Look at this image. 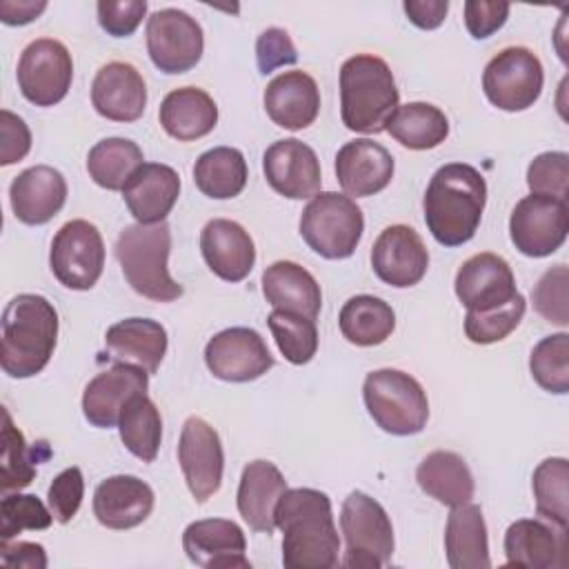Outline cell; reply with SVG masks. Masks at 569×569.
I'll list each match as a JSON object with an SVG mask.
<instances>
[{
	"label": "cell",
	"mask_w": 569,
	"mask_h": 569,
	"mask_svg": "<svg viewBox=\"0 0 569 569\" xmlns=\"http://www.w3.org/2000/svg\"><path fill=\"white\" fill-rule=\"evenodd\" d=\"M273 522L282 531V565L287 569H333L340 565V538L325 491L287 489L276 505Z\"/></svg>",
	"instance_id": "1"
},
{
	"label": "cell",
	"mask_w": 569,
	"mask_h": 569,
	"mask_svg": "<svg viewBox=\"0 0 569 569\" xmlns=\"http://www.w3.org/2000/svg\"><path fill=\"white\" fill-rule=\"evenodd\" d=\"M487 204L482 173L465 162L442 164L429 180L422 209L436 242L460 247L476 236Z\"/></svg>",
	"instance_id": "2"
},
{
	"label": "cell",
	"mask_w": 569,
	"mask_h": 569,
	"mask_svg": "<svg viewBox=\"0 0 569 569\" xmlns=\"http://www.w3.org/2000/svg\"><path fill=\"white\" fill-rule=\"evenodd\" d=\"M0 367L9 378L40 373L58 342V311L38 293H18L2 311Z\"/></svg>",
	"instance_id": "3"
},
{
	"label": "cell",
	"mask_w": 569,
	"mask_h": 569,
	"mask_svg": "<svg viewBox=\"0 0 569 569\" xmlns=\"http://www.w3.org/2000/svg\"><path fill=\"white\" fill-rule=\"evenodd\" d=\"M389 64L373 53H356L340 67V116L349 131L376 136L385 131L387 120L398 109Z\"/></svg>",
	"instance_id": "4"
},
{
	"label": "cell",
	"mask_w": 569,
	"mask_h": 569,
	"mask_svg": "<svg viewBox=\"0 0 569 569\" xmlns=\"http://www.w3.org/2000/svg\"><path fill=\"white\" fill-rule=\"evenodd\" d=\"M171 229L167 222L129 224L116 240V258L129 287L147 300L173 302L184 289L169 273Z\"/></svg>",
	"instance_id": "5"
},
{
	"label": "cell",
	"mask_w": 569,
	"mask_h": 569,
	"mask_svg": "<svg viewBox=\"0 0 569 569\" xmlns=\"http://www.w3.org/2000/svg\"><path fill=\"white\" fill-rule=\"evenodd\" d=\"M362 398L373 422L391 436L420 433L429 420V400L422 385L400 369L367 373Z\"/></svg>",
	"instance_id": "6"
},
{
	"label": "cell",
	"mask_w": 569,
	"mask_h": 569,
	"mask_svg": "<svg viewBox=\"0 0 569 569\" xmlns=\"http://www.w3.org/2000/svg\"><path fill=\"white\" fill-rule=\"evenodd\" d=\"M365 231L362 209L345 193L318 191L300 216V236L327 260L349 258Z\"/></svg>",
	"instance_id": "7"
},
{
	"label": "cell",
	"mask_w": 569,
	"mask_h": 569,
	"mask_svg": "<svg viewBox=\"0 0 569 569\" xmlns=\"http://www.w3.org/2000/svg\"><path fill=\"white\" fill-rule=\"evenodd\" d=\"M347 569H380L393 553V527L385 507L365 491H351L340 509Z\"/></svg>",
	"instance_id": "8"
},
{
	"label": "cell",
	"mask_w": 569,
	"mask_h": 569,
	"mask_svg": "<svg viewBox=\"0 0 569 569\" xmlns=\"http://www.w3.org/2000/svg\"><path fill=\"white\" fill-rule=\"evenodd\" d=\"M542 82V62L527 47H505L482 71V91L502 111L529 109L540 98Z\"/></svg>",
	"instance_id": "9"
},
{
	"label": "cell",
	"mask_w": 569,
	"mask_h": 569,
	"mask_svg": "<svg viewBox=\"0 0 569 569\" xmlns=\"http://www.w3.org/2000/svg\"><path fill=\"white\" fill-rule=\"evenodd\" d=\"M49 267L60 284L73 291H89L104 269V242L89 220L64 222L51 240Z\"/></svg>",
	"instance_id": "10"
},
{
	"label": "cell",
	"mask_w": 569,
	"mask_h": 569,
	"mask_svg": "<svg viewBox=\"0 0 569 569\" xmlns=\"http://www.w3.org/2000/svg\"><path fill=\"white\" fill-rule=\"evenodd\" d=\"M20 93L36 107L58 104L71 87L73 60L69 49L53 38L31 40L18 60Z\"/></svg>",
	"instance_id": "11"
},
{
	"label": "cell",
	"mask_w": 569,
	"mask_h": 569,
	"mask_svg": "<svg viewBox=\"0 0 569 569\" xmlns=\"http://www.w3.org/2000/svg\"><path fill=\"white\" fill-rule=\"evenodd\" d=\"M147 51L156 69L176 76L193 69L204 51V33L182 9H160L147 20Z\"/></svg>",
	"instance_id": "12"
},
{
	"label": "cell",
	"mask_w": 569,
	"mask_h": 569,
	"mask_svg": "<svg viewBox=\"0 0 569 569\" xmlns=\"http://www.w3.org/2000/svg\"><path fill=\"white\" fill-rule=\"evenodd\" d=\"M569 233L567 200L529 193L509 216V236L516 249L529 258L551 256Z\"/></svg>",
	"instance_id": "13"
},
{
	"label": "cell",
	"mask_w": 569,
	"mask_h": 569,
	"mask_svg": "<svg viewBox=\"0 0 569 569\" xmlns=\"http://www.w3.org/2000/svg\"><path fill=\"white\" fill-rule=\"evenodd\" d=\"M178 462L196 502H207L220 489L224 471L222 442L218 431L200 416H191L182 425Z\"/></svg>",
	"instance_id": "14"
},
{
	"label": "cell",
	"mask_w": 569,
	"mask_h": 569,
	"mask_svg": "<svg viewBox=\"0 0 569 569\" xmlns=\"http://www.w3.org/2000/svg\"><path fill=\"white\" fill-rule=\"evenodd\" d=\"M207 369L224 382H251L273 367V356L256 329L229 327L204 347Z\"/></svg>",
	"instance_id": "15"
},
{
	"label": "cell",
	"mask_w": 569,
	"mask_h": 569,
	"mask_svg": "<svg viewBox=\"0 0 569 569\" xmlns=\"http://www.w3.org/2000/svg\"><path fill=\"white\" fill-rule=\"evenodd\" d=\"M453 289L469 313H491L522 296L507 260L489 251L476 253L460 264Z\"/></svg>",
	"instance_id": "16"
},
{
	"label": "cell",
	"mask_w": 569,
	"mask_h": 569,
	"mask_svg": "<svg viewBox=\"0 0 569 569\" xmlns=\"http://www.w3.org/2000/svg\"><path fill=\"white\" fill-rule=\"evenodd\" d=\"M262 171L269 187L291 200L313 198L322 184L316 151L296 138L276 140L267 147L262 156Z\"/></svg>",
	"instance_id": "17"
},
{
	"label": "cell",
	"mask_w": 569,
	"mask_h": 569,
	"mask_svg": "<svg viewBox=\"0 0 569 569\" xmlns=\"http://www.w3.org/2000/svg\"><path fill=\"white\" fill-rule=\"evenodd\" d=\"M373 273L396 289L418 284L429 267V251L416 229L391 224L380 231L371 247Z\"/></svg>",
	"instance_id": "18"
},
{
	"label": "cell",
	"mask_w": 569,
	"mask_h": 569,
	"mask_svg": "<svg viewBox=\"0 0 569 569\" xmlns=\"http://www.w3.org/2000/svg\"><path fill=\"white\" fill-rule=\"evenodd\" d=\"M187 558L202 569H251L244 531L227 518H204L182 531Z\"/></svg>",
	"instance_id": "19"
},
{
	"label": "cell",
	"mask_w": 569,
	"mask_h": 569,
	"mask_svg": "<svg viewBox=\"0 0 569 569\" xmlns=\"http://www.w3.org/2000/svg\"><path fill=\"white\" fill-rule=\"evenodd\" d=\"M507 565L527 569H565L567 529L545 518H522L505 531Z\"/></svg>",
	"instance_id": "20"
},
{
	"label": "cell",
	"mask_w": 569,
	"mask_h": 569,
	"mask_svg": "<svg viewBox=\"0 0 569 569\" xmlns=\"http://www.w3.org/2000/svg\"><path fill=\"white\" fill-rule=\"evenodd\" d=\"M149 373L133 365H113L89 380L82 393V413L89 425L111 429L118 425L122 407L136 396L147 393Z\"/></svg>",
	"instance_id": "21"
},
{
	"label": "cell",
	"mask_w": 569,
	"mask_h": 569,
	"mask_svg": "<svg viewBox=\"0 0 569 569\" xmlns=\"http://www.w3.org/2000/svg\"><path fill=\"white\" fill-rule=\"evenodd\" d=\"M93 109L113 122H136L147 107V84L129 62H107L91 82Z\"/></svg>",
	"instance_id": "22"
},
{
	"label": "cell",
	"mask_w": 569,
	"mask_h": 569,
	"mask_svg": "<svg viewBox=\"0 0 569 569\" xmlns=\"http://www.w3.org/2000/svg\"><path fill=\"white\" fill-rule=\"evenodd\" d=\"M393 156L369 138L345 142L336 153V178L347 196L369 198L393 178Z\"/></svg>",
	"instance_id": "23"
},
{
	"label": "cell",
	"mask_w": 569,
	"mask_h": 569,
	"mask_svg": "<svg viewBox=\"0 0 569 569\" xmlns=\"http://www.w3.org/2000/svg\"><path fill=\"white\" fill-rule=\"evenodd\" d=\"M200 251L207 267L224 282L244 280L256 262V244L236 220L213 218L200 231Z\"/></svg>",
	"instance_id": "24"
},
{
	"label": "cell",
	"mask_w": 569,
	"mask_h": 569,
	"mask_svg": "<svg viewBox=\"0 0 569 569\" xmlns=\"http://www.w3.org/2000/svg\"><path fill=\"white\" fill-rule=\"evenodd\" d=\"M9 200L11 211L20 222L44 224L64 207L67 180L49 164L29 167L11 180Z\"/></svg>",
	"instance_id": "25"
},
{
	"label": "cell",
	"mask_w": 569,
	"mask_h": 569,
	"mask_svg": "<svg viewBox=\"0 0 569 569\" xmlns=\"http://www.w3.org/2000/svg\"><path fill=\"white\" fill-rule=\"evenodd\" d=\"M153 489L136 476H111L93 491V516L107 529H133L153 511Z\"/></svg>",
	"instance_id": "26"
},
{
	"label": "cell",
	"mask_w": 569,
	"mask_h": 569,
	"mask_svg": "<svg viewBox=\"0 0 569 569\" xmlns=\"http://www.w3.org/2000/svg\"><path fill=\"white\" fill-rule=\"evenodd\" d=\"M167 345V329L151 318H124L104 333L107 358L113 365H133L149 376L160 369Z\"/></svg>",
	"instance_id": "27"
},
{
	"label": "cell",
	"mask_w": 569,
	"mask_h": 569,
	"mask_svg": "<svg viewBox=\"0 0 569 569\" xmlns=\"http://www.w3.org/2000/svg\"><path fill=\"white\" fill-rule=\"evenodd\" d=\"M262 102L273 124L300 131L318 118L320 89L307 71H282L267 84Z\"/></svg>",
	"instance_id": "28"
},
{
	"label": "cell",
	"mask_w": 569,
	"mask_h": 569,
	"mask_svg": "<svg viewBox=\"0 0 569 569\" xmlns=\"http://www.w3.org/2000/svg\"><path fill=\"white\" fill-rule=\"evenodd\" d=\"M180 196V176L173 167L144 162L122 187V200L140 224L164 222Z\"/></svg>",
	"instance_id": "29"
},
{
	"label": "cell",
	"mask_w": 569,
	"mask_h": 569,
	"mask_svg": "<svg viewBox=\"0 0 569 569\" xmlns=\"http://www.w3.org/2000/svg\"><path fill=\"white\" fill-rule=\"evenodd\" d=\"M287 491V480L269 460H253L242 469L236 502L242 520L262 533H273V511L280 496Z\"/></svg>",
	"instance_id": "30"
},
{
	"label": "cell",
	"mask_w": 569,
	"mask_h": 569,
	"mask_svg": "<svg viewBox=\"0 0 569 569\" xmlns=\"http://www.w3.org/2000/svg\"><path fill=\"white\" fill-rule=\"evenodd\" d=\"M158 118L167 136L180 142H191L216 129L218 107L204 89L180 87L164 96Z\"/></svg>",
	"instance_id": "31"
},
{
	"label": "cell",
	"mask_w": 569,
	"mask_h": 569,
	"mask_svg": "<svg viewBox=\"0 0 569 569\" xmlns=\"http://www.w3.org/2000/svg\"><path fill=\"white\" fill-rule=\"evenodd\" d=\"M445 553L451 569H487L489 538L482 509L473 502L451 507L445 525Z\"/></svg>",
	"instance_id": "32"
},
{
	"label": "cell",
	"mask_w": 569,
	"mask_h": 569,
	"mask_svg": "<svg viewBox=\"0 0 569 569\" xmlns=\"http://www.w3.org/2000/svg\"><path fill=\"white\" fill-rule=\"evenodd\" d=\"M262 293L273 309L313 318L322 307V291L316 278L291 260H278L262 271Z\"/></svg>",
	"instance_id": "33"
},
{
	"label": "cell",
	"mask_w": 569,
	"mask_h": 569,
	"mask_svg": "<svg viewBox=\"0 0 569 569\" xmlns=\"http://www.w3.org/2000/svg\"><path fill=\"white\" fill-rule=\"evenodd\" d=\"M416 480L427 496L447 507H458L473 498V476L456 451L436 449L427 453L416 469Z\"/></svg>",
	"instance_id": "34"
},
{
	"label": "cell",
	"mask_w": 569,
	"mask_h": 569,
	"mask_svg": "<svg viewBox=\"0 0 569 569\" xmlns=\"http://www.w3.org/2000/svg\"><path fill=\"white\" fill-rule=\"evenodd\" d=\"M338 327L347 342L356 347H376L393 333L396 313L382 298L360 293L342 305Z\"/></svg>",
	"instance_id": "35"
},
{
	"label": "cell",
	"mask_w": 569,
	"mask_h": 569,
	"mask_svg": "<svg viewBox=\"0 0 569 569\" xmlns=\"http://www.w3.org/2000/svg\"><path fill=\"white\" fill-rule=\"evenodd\" d=\"M385 131L407 149L427 151L445 142L449 136V120L436 104L407 102L398 104L387 120Z\"/></svg>",
	"instance_id": "36"
},
{
	"label": "cell",
	"mask_w": 569,
	"mask_h": 569,
	"mask_svg": "<svg viewBox=\"0 0 569 569\" xmlns=\"http://www.w3.org/2000/svg\"><path fill=\"white\" fill-rule=\"evenodd\" d=\"M247 160L236 147H213L193 164L196 187L213 200L236 198L247 184Z\"/></svg>",
	"instance_id": "37"
},
{
	"label": "cell",
	"mask_w": 569,
	"mask_h": 569,
	"mask_svg": "<svg viewBox=\"0 0 569 569\" xmlns=\"http://www.w3.org/2000/svg\"><path fill=\"white\" fill-rule=\"evenodd\" d=\"M142 164V149L129 138H104L96 142L87 156V171L91 180L109 191H122Z\"/></svg>",
	"instance_id": "38"
},
{
	"label": "cell",
	"mask_w": 569,
	"mask_h": 569,
	"mask_svg": "<svg viewBox=\"0 0 569 569\" xmlns=\"http://www.w3.org/2000/svg\"><path fill=\"white\" fill-rule=\"evenodd\" d=\"M118 431L122 445L142 462H153L162 440V418L147 393H136L120 411Z\"/></svg>",
	"instance_id": "39"
},
{
	"label": "cell",
	"mask_w": 569,
	"mask_h": 569,
	"mask_svg": "<svg viewBox=\"0 0 569 569\" xmlns=\"http://www.w3.org/2000/svg\"><path fill=\"white\" fill-rule=\"evenodd\" d=\"M569 462L565 458L542 460L531 478V489L536 498V511L540 518L567 529L569 522Z\"/></svg>",
	"instance_id": "40"
},
{
	"label": "cell",
	"mask_w": 569,
	"mask_h": 569,
	"mask_svg": "<svg viewBox=\"0 0 569 569\" xmlns=\"http://www.w3.org/2000/svg\"><path fill=\"white\" fill-rule=\"evenodd\" d=\"M273 340L291 365H307L318 351V329L316 320L302 313L273 309L267 318Z\"/></svg>",
	"instance_id": "41"
},
{
	"label": "cell",
	"mask_w": 569,
	"mask_h": 569,
	"mask_svg": "<svg viewBox=\"0 0 569 569\" xmlns=\"http://www.w3.org/2000/svg\"><path fill=\"white\" fill-rule=\"evenodd\" d=\"M531 378L549 393L569 391V336L565 331L542 338L529 356Z\"/></svg>",
	"instance_id": "42"
},
{
	"label": "cell",
	"mask_w": 569,
	"mask_h": 569,
	"mask_svg": "<svg viewBox=\"0 0 569 569\" xmlns=\"http://www.w3.org/2000/svg\"><path fill=\"white\" fill-rule=\"evenodd\" d=\"M2 478L0 487L2 493H9L13 489H22L31 485L36 478V465L38 456L33 458V451L27 447L22 431L13 425L11 413L4 409V427H2Z\"/></svg>",
	"instance_id": "43"
},
{
	"label": "cell",
	"mask_w": 569,
	"mask_h": 569,
	"mask_svg": "<svg viewBox=\"0 0 569 569\" xmlns=\"http://www.w3.org/2000/svg\"><path fill=\"white\" fill-rule=\"evenodd\" d=\"M51 509L33 493H4L0 502V542L11 540L22 529H49L53 522Z\"/></svg>",
	"instance_id": "44"
},
{
	"label": "cell",
	"mask_w": 569,
	"mask_h": 569,
	"mask_svg": "<svg viewBox=\"0 0 569 569\" xmlns=\"http://www.w3.org/2000/svg\"><path fill=\"white\" fill-rule=\"evenodd\" d=\"M527 309L525 296L516 298L511 305L491 313H469L465 316V336L473 345H491L505 340L522 320Z\"/></svg>",
	"instance_id": "45"
},
{
	"label": "cell",
	"mask_w": 569,
	"mask_h": 569,
	"mask_svg": "<svg viewBox=\"0 0 569 569\" xmlns=\"http://www.w3.org/2000/svg\"><path fill=\"white\" fill-rule=\"evenodd\" d=\"M567 282L569 271L565 264H556L547 269L531 291L533 309L547 320L558 327H567L569 309H567Z\"/></svg>",
	"instance_id": "46"
},
{
	"label": "cell",
	"mask_w": 569,
	"mask_h": 569,
	"mask_svg": "<svg viewBox=\"0 0 569 569\" xmlns=\"http://www.w3.org/2000/svg\"><path fill=\"white\" fill-rule=\"evenodd\" d=\"M569 156L565 151H545L529 162L527 187L531 193L567 200Z\"/></svg>",
	"instance_id": "47"
},
{
	"label": "cell",
	"mask_w": 569,
	"mask_h": 569,
	"mask_svg": "<svg viewBox=\"0 0 569 569\" xmlns=\"http://www.w3.org/2000/svg\"><path fill=\"white\" fill-rule=\"evenodd\" d=\"M84 498V478L80 467H69L60 471L47 491V505L56 522L67 525L80 509Z\"/></svg>",
	"instance_id": "48"
},
{
	"label": "cell",
	"mask_w": 569,
	"mask_h": 569,
	"mask_svg": "<svg viewBox=\"0 0 569 569\" xmlns=\"http://www.w3.org/2000/svg\"><path fill=\"white\" fill-rule=\"evenodd\" d=\"M100 27L113 38L131 36L147 13L144 0H100L96 4Z\"/></svg>",
	"instance_id": "49"
},
{
	"label": "cell",
	"mask_w": 569,
	"mask_h": 569,
	"mask_svg": "<svg viewBox=\"0 0 569 569\" xmlns=\"http://www.w3.org/2000/svg\"><path fill=\"white\" fill-rule=\"evenodd\" d=\"M256 60H258L260 73L267 76L278 67L296 64L298 51L284 29L269 27L256 40Z\"/></svg>",
	"instance_id": "50"
},
{
	"label": "cell",
	"mask_w": 569,
	"mask_h": 569,
	"mask_svg": "<svg viewBox=\"0 0 569 569\" xmlns=\"http://www.w3.org/2000/svg\"><path fill=\"white\" fill-rule=\"evenodd\" d=\"M509 2L498 0H467L465 2V24L476 40H485L496 33L509 18Z\"/></svg>",
	"instance_id": "51"
},
{
	"label": "cell",
	"mask_w": 569,
	"mask_h": 569,
	"mask_svg": "<svg viewBox=\"0 0 569 569\" xmlns=\"http://www.w3.org/2000/svg\"><path fill=\"white\" fill-rule=\"evenodd\" d=\"M31 149V131L27 122L9 109L0 111V164L20 162Z\"/></svg>",
	"instance_id": "52"
},
{
	"label": "cell",
	"mask_w": 569,
	"mask_h": 569,
	"mask_svg": "<svg viewBox=\"0 0 569 569\" xmlns=\"http://www.w3.org/2000/svg\"><path fill=\"white\" fill-rule=\"evenodd\" d=\"M0 562L4 567H18V569H44L47 567V553L44 547L38 542H0Z\"/></svg>",
	"instance_id": "53"
},
{
	"label": "cell",
	"mask_w": 569,
	"mask_h": 569,
	"mask_svg": "<svg viewBox=\"0 0 569 569\" xmlns=\"http://www.w3.org/2000/svg\"><path fill=\"white\" fill-rule=\"evenodd\" d=\"M402 9L411 24L429 31V29H438L445 22L449 2L447 0H405Z\"/></svg>",
	"instance_id": "54"
},
{
	"label": "cell",
	"mask_w": 569,
	"mask_h": 569,
	"mask_svg": "<svg viewBox=\"0 0 569 569\" xmlns=\"http://www.w3.org/2000/svg\"><path fill=\"white\" fill-rule=\"evenodd\" d=\"M47 9V2L44 0H38V2H33V0H18V2H13V0H2L0 2V20L4 22V24H29V22H33L42 11Z\"/></svg>",
	"instance_id": "55"
}]
</instances>
